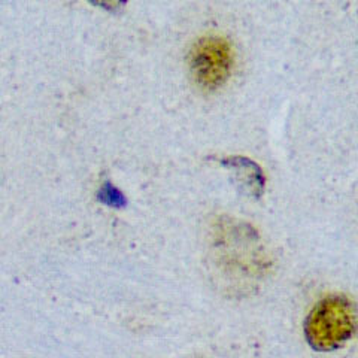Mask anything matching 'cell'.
Here are the masks:
<instances>
[{"instance_id":"obj_2","label":"cell","mask_w":358,"mask_h":358,"mask_svg":"<svg viewBox=\"0 0 358 358\" xmlns=\"http://www.w3.org/2000/svg\"><path fill=\"white\" fill-rule=\"evenodd\" d=\"M189 75L194 84L206 92H214L227 83L233 69V50L220 36L197 41L188 55Z\"/></svg>"},{"instance_id":"obj_4","label":"cell","mask_w":358,"mask_h":358,"mask_svg":"<svg viewBox=\"0 0 358 358\" xmlns=\"http://www.w3.org/2000/svg\"><path fill=\"white\" fill-rule=\"evenodd\" d=\"M102 199L109 205H121V200H122L121 194L117 192V189L109 187V185L105 187L103 193H102Z\"/></svg>"},{"instance_id":"obj_5","label":"cell","mask_w":358,"mask_h":358,"mask_svg":"<svg viewBox=\"0 0 358 358\" xmlns=\"http://www.w3.org/2000/svg\"><path fill=\"white\" fill-rule=\"evenodd\" d=\"M90 2L100 6V8H103V9H108V10H115L122 6L124 0H90Z\"/></svg>"},{"instance_id":"obj_3","label":"cell","mask_w":358,"mask_h":358,"mask_svg":"<svg viewBox=\"0 0 358 358\" xmlns=\"http://www.w3.org/2000/svg\"><path fill=\"white\" fill-rule=\"evenodd\" d=\"M229 167L236 173L239 181L243 184V187L250 188L251 193H260V189L263 187L262 181V173L252 162L248 160H242V159H234L227 163Z\"/></svg>"},{"instance_id":"obj_1","label":"cell","mask_w":358,"mask_h":358,"mask_svg":"<svg viewBox=\"0 0 358 358\" xmlns=\"http://www.w3.org/2000/svg\"><path fill=\"white\" fill-rule=\"evenodd\" d=\"M354 306L345 297H327L313 308L306 322V336L315 350L330 351L350 338L354 330Z\"/></svg>"}]
</instances>
